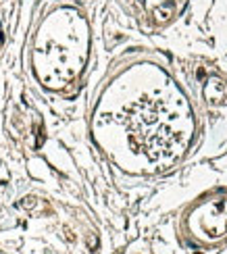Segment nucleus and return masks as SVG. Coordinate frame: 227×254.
<instances>
[{
  "label": "nucleus",
  "instance_id": "nucleus-1",
  "mask_svg": "<svg viewBox=\"0 0 227 254\" xmlns=\"http://www.w3.org/2000/svg\"><path fill=\"white\" fill-rule=\"evenodd\" d=\"M202 231L211 238L227 233V202H219L206 208V217H202Z\"/></svg>",
  "mask_w": 227,
  "mask_h": 254
}]
</instances>
